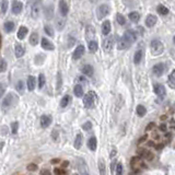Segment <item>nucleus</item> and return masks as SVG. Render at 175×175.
<instances>
[{
  "instance_id": "1",
  "label": "nucleus",
  "mask_w": 175,
  "mask_h": 175,
  "mask_svg": "<svg viewBox=\"0 0 175 175\" xmlns=\"http://www.w3.org/2000/svg\"><path fill=\"white\" fill-rule=\"evenodd\" d=\"M150 50H151L152 55H154V56H159V55H161L162 53H163L164 46H163V44H162L160 40H154L150 43Z\"/></svg>"
},
{
  "instance_id": "2",
  "label": "nucleus",
  "mask_w": 175,
  "mask_h": 175,
  "mask_svg": "<svg viewBox=\"0 0 175 175\" xmlns=\"http://www.w3.org/2000/svg\"><path fill=\"white\" fill-rule=\"evenodd\" d=\"M95 99H96V95H95V93L93 91L88 92V93L84 95V98H83V104H84L85 107L86 108L93 107V106H94Z\"/></svg>"
},
{
  "instance_id": "3",
  "label": "nucleus",
  "mask_w": 175,
  "mask_h": 175,
  "mask_svg": "<svg viewBox=\"0 0 175 175\" xmlns=\"http://www.w3.org/2000/svg\"><path fill=\"white\" fill-rule=\"evenodd\" d=\"M17 101H18L17 96H15L13 93H9V94L3 99V101H2V108H3V109H8V108H10L11 106H13L14 103H15Z\"/></svg>"
},
{
  "instance_id": "4",
  "label": "nucleus",
  "mask_w": 175,
  "mask_h": 175,
  "mask_svg": "<svg viewBox=\"0 0 175 175\" xmlns=\"http://www.w3.org/2000/svg\"><path fill=\"white\" fill-rule=\"evenodd\" d=\"M40 10H42V5H40V0H37V1H35V2L32 5V9H31L32 18L33 19L38 18L40 14Z\"/></svg>"
},
{
  "instance_id": "5",
  "label": "nucleus",
  "mask_w": 175,
  "mask_h": 175,
  "mask_svg": "<svg viewBox=\"0 0 175 175\" xmlns=\"http://www.w3.org/2000/svg\"><path fill=\"white\" fill-rule=\"evenodd\" d=\"M109 12H111V8H109L107 5L100 6L98 11H96V13H98V19H99V20H102V19L105 18Z\"/></svg>"
},
{
  "instance_id": "6",
  "label": "nucleus",
  "mask_w": 175,
  "mask_h": 175,
  "mask_svg": "<svg viewBox=\"0 0 175 175\" xmlns=\"http://www.w3.org/2000/svg\"><path fill=\"white\" fill-rule=\"evenodd\" d=\"M123 37H124V38H126V40H128V42H130V43L132 44L134 42H136V40H137V37H138V35H137V32L134 31V30H128V31L125 32V34L123 35Z\"/></svg>"
},
{
  "instance_id": "7",
  "label": "nucleus",
  "mask_w": 175,
  "mask_h": 175,
  "mask_svg": "<svg viewBox=\"0 0 175 175\" xmlns=\"http://www.w3.org/2000/svg\"><path fill=\"white\" fill-rule=\"evenodd\" d=\"M137 153L139 154V157L144 158V159L148 160V161H152L153 158H154L153 153H151V151L146 150V149H138V150H137Z\"/></svg>"
},
{
  "instance_id": "8",
  "label": "nucleus",
  "mask_w": 175,
  "mask_h": 175,
  "mask_svg": "<svg viewBox=\"0 0 175 175\" xmlns=\"http://www.w3.org/2000/svg\"><path fill=\"white\" fill-rule=\"evenodd\" d=\"M164 70H165L164 63H157V65H154L152 68V72L154 73V76H157V77H161L162 75L164 73Z\"/></svg>"
},
{
  "instance_id": "9",
  "label": "nucleus",
  "mask_w": 175,
  "mask_h": 175,
  "mask_svg": "<svg viewBox=\"0 0 175 175\" xmlns=\"http://www.w3.org/2000/svg\"><path fill=\"white\" fill-rule=\"evenodd\" d=\"M154 92H155V94H157L160 99H163L166 94V91H165L164 85L159 84V83H155V84H154Z\"/></svg>"
},
{
  "instance_id": "10",
  "label": "nucleus",
  "mask_w": 175,
  "mask_h": 175,
  "mask_svg": "<svg viewBox=\"0 0 175 175\" xmlns=\"http://www.w3.org/2000/svg\"><path fill=\"white\" fill-rule=\"evenodd\" d=\"M114 46V38L113 36H108L107 38H105L103 42V50L105 52H109Z\"/></svg>"
},
{
  "instance_id": "11",
  "label": "nucleus",
  "mask_w": 175,
  "mask_h": 175,
  "mask_svg": "<svg viewBox=\"0 0 175 175\" xmlns=\"http://www.w3.org/2000/svg\"><path fill=\"white\" fill-rule=\"evenodd\" d=\"M84 54V46L83 45H79L78 47L76 48V50L73 52V54H72V59H75V60H78V59H80L82 56Z\"/></svg>"
},
{
  "instance_id": "12",
  "label": "nucleus",
  "mask_w": 175,
  "mask_h": 175,
  "mask_svg": "<svg viewBox=\"0 0 175 175\" xmlns=\"http://www.w3.org/2000/svg\"><path fill=\"white\" fill-rule=\"evenodd\" d=\"M23 9V5L21 1H18V0H14L12 2V7H11V10L14 14H19L21 13V11Z\"/></svg>"
},
{
  "instance_id": "13",
  "label": "nucleus",
  "mask_w": 175,
  "mask_h": 175,
  "mask_svg": "<svg viewBox=\"0 0 175 175\" xmlns=\"http://www.w3.org/2000/svg\"><path fill=\"white\" fill-rule=\"evenodd\" d=\"M59 12L63 17H66L69 12V8L65 0H59Z\"/></svg>"
},
{
  "instance_id": "14",
  "label": "nucleus",
  "mask_w": 175,
  "mask_h": 175,
  "mask_svg": "<svg viewBox=\"0 0 175 175\" xmlns=\"http://www.w3.org/2000/svg\"><path fill=\"white\" fill-rule=\"evenodd\" d=\"M130 46H131V43L128 42L126 38H124V37L121 36V38L119 40V42H118V50H128Z\"/></svg>"
},
{
  "instance_id": "15",
  "label": "nucleus",
  "mask_w": 175,
  "mask_h": 175,
  "mask_svg": "<svg viewBox=\"0 0 175 175\" xmlns=\"http://www.w3.org/2000/svg\"><path fill=\"white\" fill-rule=\"evenodd\" d=\"M42 47L46 50H55V46L54 44L50 42V40H47V38H42Z\"/></svg>"
},
{
  "instance_id": "16",
  "label": "nucleus",
  "mask_w": 175,
  "mask_h": 175,
  "mask_svg": "<svg viewBox=\"0 0 175 175\" xmlns=\"http://www.w3.org/2000/svg\"><path fill=\"white\" fill-rule=\"evenodd\" d=\"M52 124V117L48 115H44V116L40 117V125L43 128H46Z\"/></svg>"
},
{
  "instance_id": "17",
  "label": "nucleus",
  "mask_w": 175,
  "mask_h": 175,
  "mask_svg": "<svg viewBox=\"0 0 175 175\" xmlns=\"http://www.w3.org/2000/svg\"><path fill=\"white\" fill-rule=\"evenodd\" d=\"M157 17L155 15H153V14H150V15H148L147 17V19H146V25L148 27H152L154 26V24L157 23Z\"/></svg>"
},
{
  "instance_id": "18",
  "label": "nucleus",
  "mask_w": 175,
  "mask_h": 175,
  "mask_svg": "<svg viewBox=\"0 0 175 175\" xmlns=\"http://www.w3.org/2000/svg\"><path fill=\"white\" fill-rule=\"evenodd\" d=\"M93 72H94V70H93V67H92V66H90V65H84V66H83V68H82V73H83V75H85V76L92 77V76H93Z\"/></svg>"
},
{
  "instance_id": "19",
  "label": "nucleus",
  "mask_w": 175,
  "mask_h": 175,
  "mask_svg": "<svg viewBox=\"0 0 175 175\" xmlns=\"http://www.w3.org/2000/svg\"><path fill=\"white\" fill-rule=\"evenodd\" d=\"M35 84H36L35 77L29 76V78H27V89L30 91H33L35 89Z\"/></svg>"
},
{
  "instance_id": "20",
  "label": "nucleus",
  "mask_w": 175,
  "mask_h": 175,
  "mask_svg": "<svg viewBox=\"0 0 175 175\" xmlns=\"http://www.w3.org/2000/svg\"><path fill=\"white\" fill-rule=\"evenodd\" d=\"M111 30H112L111 22H109V21H105V22L103 23V25H102V33H103V35H108Z\"/></svg>"
},
{
  "instance_id": "21",
  "label": "nucleus",
  "mask_w": 175,
  "mask_h": 175,
  "mask_svg": "<svg viewBox=\"0 0 175 175\" xmlns=\"http://www.w3.org/2000/svg\"><path fill=\"white\" fill-rule=\"evenodd\" d=\"M96 146H98V141H96V138L95 137H91L89 141H88V147L90 149L91 151H95L96 150Z\"/></svg>"
},
{
  "instance_id": "22",
  "label": "nucleus",
  "mask_w": 175,
  "mask_h": 175,
  "mask_svg": "<svg viewBox=\"0 0 175 175\" xmlns=\"http://www.w3.org/2000/svg\"><path fill=\"white\" fill-rule=\"evenodd\" d=\"M27 32H29V30H27V27L25 26H21L20 29H19V31H18V38L19 40H23L25 36H26L27 34Z\"/></svg>"
},
{
  "instance_id": "23",
  "label": "nucleus",
  "mask_w": 175,
  "mask_h": 175,
  "mask_svg": "<svg viewBox=\"0 0 175 175\" xmlns=\"http://www.w3.org/2000/svg\"><path fill=\"white\" fill-rule=\"evenodd\" d=\"M99 171L101 175H106V165H105V162L103 159L99 160Z\"/></svg>"
},
{
  "instance_id": "24",
  "label": "nucleus",
  "mask_w": 175,
  "mask_h": 175,
  "mask_svg": "<svg viewBox=\"0 0 175 175\" xmlns=\"http://www.w3.org/2000/svg\"><path fill=\"white\" fill-rule=\"evenodd\" d=\"M95 35V30H94V27L93 26H88L86 27V38L88 40H92V38L94 37Z\"/></svg>"
},
{
  "instance_id": "25",
  "label": "nucleus",
  "mask_w": 175,
  "mask_h": 175,
  "mask_svg": "<svg viewBox=\"0 0 175 175\" xmlns=\"http://www.w3.org/2000/svg\"><path fill=\"white\" fill-rule=\"evenodd\" d=\"M167 83L170 85L172 89H175V70L171 72V75L169 76V79H167Z\"/></svg>"
},
{
  "instance_id": "26",
  "label": "nucleus",
  "mask_w": 175,
  "mask_h": 175,
  "mask_svg": "<svg viewBox=\"0 0 175 175\" xmlns=\"http://www.w3.org/2000/svg\"><path fill=\"white\" fill-rule=\"evenodd\" d=\"M82 140H83V136L81 134H78L76 137V140H75V148L76 149H80L81 146H82Z\"/></svg>"
},
{
  "instance_id": "27",
  "label": "nucleus",
  "mask_w": 175,
  "mask_h": 175,
  "mask_svg": "<svg viewBox=\"0 0 175 175\" xmlns=\"http://www.w3.org/2000/svg\"><path fill=\"white\" fill-rule=\"evenodd\" d=\"M73 92H75V95L77 98H81L83 95V88L80 84H77L73 89Z\"/></svg>"
},
{
  "instance_id": "28",
  "label": "nucleus",
  "mask_w": 175,
  "mask_h": 175,
  "mask_svg": "<svg viewBox=\"0 0 175 175\" xmlns=\"http://www.w3.org/2000/svg\"><path fill=\"white\" fill-rule=\"evenodd\" d=\"M30 43H31V45L35 46L37 45V43H38V34L37 33H32L31 36H30Z\"/></svg>"
},
{
  "instance_id": "29",
  "label": "nucleus",
  "mask_w": 175,
  "mask_h": 175,
  "mask_svg": "<svg viewBox=\"0 0 175 175\" xmlns=\"http://www.w3.org/2000/svg\"><path fill=\"white\" fill-rule=\"evenodd\" d=\"M141 59H142V50H138L135 53V56H134V61H135V63L138 65V63L141 61Z\"/></svg>"
},
{
  "instance_id": "30",
  "label": "nucleus",
  "mask_w": 175,
  "mask_h": 175,
  "mask_svg": "<svg viewBox=\"0 0 175 175\" xmlns=\"http://www.w3.org/2000/svg\"><path fill=\"white\" fill-rule=\"evenodd\" d=\"M129 19H130V21H131V22L137 23L138 21H139L140 15H139V13H138V12L134 11V12H130V13H129Z\"/></svg>"
},
{
  "instance_id": "31",
  "label": "nucleus",
  "mask_w": 175,
  "mask_h": 175,
  "mask_svg": "<svg viewBox=\"0 0 175 175\" xmlns=\"http://www.w3.org/2000/svg\"><path fill=\"white\" fill-rule=\"evenodd\" d=\"M157 11H158V13H160L161 15H165V14L169 13V9L166 8L165 6H163V5H159V6H158Z\"/></svg>"
},
{
  "instance_id": "32",
  "label": "nucleus",
  "mask_w": 175,
  "mask_h": 175,
  "mask_svg": "<svg viewBox=\"0 0 175 175\" xmlns=\"http://www.w3.org/2000/svg\"><path fill=\"white\" fill-rule=\"evenodd\" d=\"M88 47H89V50H90L91 53H95L96 50H98V43L95 42V40H90L89 42V45H88Z\"/></svg>"
},
{
  "instance_id": "33",
  "label": "nucleus",
  "mask_w": 175,
  "mask_h": 175,
  "mask_svg": "<svg viewBox=\"0 0 175 175\" xmlns=\"http://www.w3.org/2000/svg\"><path fill=\"white\" fill-rule=\"evenodd\" d=\"M5 31L7 33H10V32H12L14 30V23L11 22V21H8V22L5 23Z\"/></svg>"
},
{
  "instance_id": "34",
  "label": "nucleus",
  "mask_w": 175,
  "mask_h": 175,
  "mask_svg": "<svg viewBox=\"0 0 175 175\" xmlns=\"http://www.w3.org/2000/svg\"><path fill=\"white\" fill-rule=\"evenodd\" d=\"M136 112H137V114H138V116L144 117V115H146V113H147V109H146V107L142 106V105H138V106H137V109H136Z\"/></svg>"
},
{
  "instance_id": "35",
  "label": "nucleus",
  "mask_w": 175,
  "mask_h": 175,
  "mask_svg": "<svg viewBox=\"0 0 175 175\" xmlns=\"http://www.w3.org/2000/svg\"><path fill=\"white\" fill-rule=\"evenodd\" d=\"M7 9H8V1H7V0H2V1L0 2V13L5 14Z\"/></svg>"
},
{
  "instance_id": "36",
  "label": "nucleus",
  "mask_w": 175,
  "mask_h": 175,
  "mask_svg": "<svg viewBox=\"0 0 175 175\" xmlns=\"http://www.w3.org/2000/svg\"><path fill=\"white\" fill-rule=\"evenodd\" d=\"M23 55H24V48L21 45L15 46V56L18 58H20V57H22Z\"/></svg>"
},
{
  "instance_id": "37",
  "label": "nucleus",
  "mask_w": 175,
  "mask_h": 175,
  "mask_svg": "<svg viewBox=\"0 0 175 175\" xmlns=\"http://www.w3.org/2000/svg\"><path fill=\"white\" fill-rule=\"evenodd\" d=\"M45 14H46V18H47V19H52V18H53V15H54V9H53V7H52V6H48V7H46Z\"/></svg>"
},
{
  "instance_id": "38",
  "label": "nucleus",
  "mask_w": 175,
  "mask_h": 175,
  "mask_svg": "<svg viewBox=\"0 0 175 175\" xmlns=\"http://www.w3.org/2000/svg\"><path fill=\"white\" fill-rule=\"evenodd\" d=\"M116 21L118 22V24L121 25H125L126 24V19L124 15H121V13H117L116 14Z\"/></svg>"
},
{
  "instance_id": "39",
  "label": "nucleus",
  "mask_w": 175,
  "mask_h": 175,
  "mask_svg": "<svg viewBox=\"0 0 175 175\" xmlns=\"http://www.w3.org/2000/svg\"><path fill=\"white\" fill-rule=\"evenodd\" d=\"M69 102H70V96L69 95H65L63 98V100H61V102H60V106L61 107H66L68 104H69Z\"/></svg>"
},
{
  "instance_id": "40",
  "label": "nucleus",
  "mask_w": 175,
  "mask_h": 175,
  "mask_svg": "<svg viewBox=\"0 0 175 175\" xmlns=\"http://www.w3.org/2000/svg\"><path fill=\"white\" fill-rule=\"evenodd\" d=\"M45 82H46L45 76L42 73V75H40V77H38V88L42 89V88L44 86V84H45Z\"/></svg>"
},
{
  "instance_id": "41",
  "label": "nucleus",
  "mask_w": 175,
  "mask_h": 175,
  "mask_svg": "<svg viewBox=\"0 0 175 175\" xmlns=\"http://www.w3.org/2000/svg\"><path fill=\"white\" fill-rule=\"evenodd\" d=\"M7 70V61L5 59H1L0 60V72H3Z\"/></svg>"
},
{
  "instance_id": "42",
  "label": "nucleus",
  "mask_w": 175,
  "mask_h": 175,
  "mask_svg": "<svg viewBox=\"0 0 175 175\" xmlns=\"http://www.w3.org/2000/svg\"><path fill=\"white\" fill-rule=\"evenodd\" d=\"M17 90L20 93H23V90H24V82L23 81H19L18 83H17Z\"/></svg>"
},
{
  "instance_id": "43",
  "label": "nucleus",
  "mask_w": 175,
  "mask_h": 175,
  "mask_svg": "<svg viewBox=\"0 0 175 175\" xmlns=\"http://www.w3.org/2000/svg\"><path fill=\"white\" fill-rule=\"evenodd\" d=\"M44 30H45L46 34H47L48 36H54V31H53V29H52L50 25H45Z\"/></svg>"
},
{
  "instance_id": "44",
  "label": "nucleus",
  "mask_w": 175,
  "mask_h": 175,
  "mask_svg": "<svg viewBox=\"0 0 175 175\" xmlns=\"http://www.w3.org/2000/svg\"><path fill=\"white\" fill-rule=\"evenodd\" d=\"M27 171H30V172H35L37 171V165H36L35 163H31V164H29L27 165Z\"/></svg>"
},
{
  "instance_id": "45",
  "label": "nucleus",
  "mask_w": 175,
  "mask_h": 175,
  "mask_svg": "<svg viewBox=\"0 0 175 175\" xmlns=\"http://www.w3.org/2000/svg\"><path fill=\"white\" fill-rule=\"evenodd\" d=\"M63 26H65V21L61 20V19H58V20H57V29L60 31V30L63 29Z\"/></svg>"
},
{
  "instance_id": "46",
  "label": "nucleus",
  "mask_w": 175,
  "mask_h": 175,
  "mask_svg": "<svg viewBox=\"0 0 175 175\" xmlns=\"http://www.w3.org/2000/svg\"><path fill=\"white\" fill-rule=\"evenodd\" d=\"M116 175H123V165H121V163H118L116 165Z\"/></svg>"
},
{
  "instance_id": "47",
  "label": "nucleus",
  "mask_w": 175,
  "mask_h": 175,
  "mask_svg": "<svg viewBox=\"0 0 175 175\" xmlns=\"http://www.w3.org/2000/svg\"><path fill=\"white\" fill-rule=\"evenodd\" d=\"M54 173L56 175H63L65 174V171H63V169H59V167H55V170H54Z\"/></svg>"
},
{
  "instance_id": "48",
  "label": "nucleus",
  "mask_w": 175,
  "mask_h": 175,
  "mask_svg": "<svg viewBox=\"0 0 175 175\" xmlns=\"http://www.w3.org/2000/svg\"><path fill=\"white\" fill-rule=\"evenodd\" d=\"M82 128H83L84 130H90L91 128H92V124H91L90 121H86L84 125L82 126Z\"/></svg>"
},
{
  "instance_id": "49",
  "label": "nucleus",
  "mask_w": 175,
  "mask_h": 175,
  "mask_svg": "<svg viewBox=\"0 0 175 175\" xmlns=\"http://www.w3.org/2000/svg\"><path fill=\"white\" fill-rule=\"evenodd\" d=\"M17 129H18V123H13V124H12V132L15 134V132H17Z\"/></svg>"
},
{
  "instance_id": "50",
  "label": "nucleus",
  "mask_w": 175,
  "mask_h": 175,
  "mask_svg": "<svg viewBox=\"0 0 175 175\" xmlns=\"http://www.w3.org/2000/svg\"><path fill=\"white\" fill-rule=\"evenodd\" d=\"M5 90H6V88H5V85L3 84H0V96L5 93Z\"/></svg>"
},
{
  "instance_id": "51",
  "label": "nucleus",
  "mask_w": 175,
  "mask_h": 175,
  "mask_svg": "<svg viewBox=\"0 0 175 175\" xmlns=\"http://www.w3.org/2000/svg\"><path fill=\"white\" fill-rule=\"evenodd\" d=\"M81 171V170H80ZM81 175H89V173H88V171H86V169H85V165L83 166V170L81 171Z\"/></svg>"
},
{
  "instance_id": "52",
  "label": "nucleus",
  "mask_w": 175,
  "mask_h": 175,
  "mask_svg": "<svg viewBox=\"0 0 175 175\" xmlns=\"http://www.w3.org/2000/svg\"><path fill=\"white\" fill-rule=\"evenodd\" d=\"M60 84H61V77H60V73H58V89L60 88Z\"/></svg>"
},
{
  "instance_id": "53",
  "label": "nucleus",
  "mask_w": 175,
  "mask_h": 175,
  "mask_svg": "<svg viewBox=\"0 0 175 175\" xmlns=\"http://www.w3.org/2000/svg\"><path fill=\"white\" fill-rule=\"evenodd\" d=\"M59 161H60L59 159H54V160L50 161V163H52V164H57V163H59Z\"/></svg>"
},
{
  "instance_id": "54",
  "label": "nucleus",
  "mask_w": 175,
  "mask_h": 175,
  "mask_svg": "<svg viewBox=\"0 0 175 175\" xmlns=\"http://www.w3.org/2000/svg\"><path fill=\"white\" fill-rule=\"evenodd\" d=\"M153 127H154V124H153V123H151V124H149V126H148V127H147V130L152 129Z\"/></svg>"
},
{
  "instance_id": "55",
  "label": "nucleus",
  "mask_w": 175,
  "mask_h": 175,
  "mask_svg": "<svg viewBox=\"0 0 175 175\" xmlns=\"http://www.w3.org/2000/svg\"><path fill=\"white\" fill-rule=\"evenodd\" d=\"M147 139V135H144V137H142V138H140L139 139V144H141V142H144V140Z\"/></svg>"
},
{
  "instance_id": "56",
  "label": "nucleus",
  "mask_w": 175,
  "mask_h": 175,
  "mask_svg": "<svg viewBox=\"0 0 175 175\" xmlns=\"http://www.w3.org/2000/svg\"><path fill=\"white\" fill-rule=\"evenodd\" d=\"M68 166V161H65L63 163V164H61V167H63V169H65V167H67Z\"/></svg>"
},
{
  "instance_id": "57",
  "label": "nucleus",
  "mask_w": 175,
  "mask_h": 175,
  "mask_svg": "<svg viewBox=\"0 0 175 175\" xmlns=\"http://www.w3.org/2000/svg\"><path fill=\"white\" fill-rule=\"evenodd\" d=\"M42 175H50V172L48 171H42V173H40Z\"/></svg>"
},
{
  "instance_id": "58",
  "label": "nucleus",
  "mask_w": 175,
  "mask_h": 175,
  "mask_svg": "<svg viewBox=\"0 0 175 175\" xmlns=\"http://www.w3.org/2000/svg\"><path fill=\"white\" fill-rule=\"evenodd\" d=\"M161 130H165V125H162L161 126Z\"/></svg>"
},
{
  "instance_id": "59",
  "label": "nucleus",
  "mask_w": 175,
  "mask_h": 175,
  "mask_svg": "<svg viewBox=\"0 0 175 175\" xmlns=\"http://www.w3.org/2000/svg\"><path fill=\"white\" fill-rule=\"evenodd\" d=\"M89 1H91V2H96V0H89Z\"/></svg>"
},
{
  "instance_id": "60",
  "label": "nucleus",
  "mask_w": 175,
  "mask_h": 175,
  "mask_svg": "<svg viewBox=\"0 0 175 175\" xmlns=\"http://www.w3.org/2000/svg\"><path fill=\"white\" fill-rule=\"evenodd\" d=\"M0 46H1V37H0Z\"/></svg>"
},
{
  "instance_id": "61",
  "label": "nucleus",
  "mask_w": 175,
  "mask_h": 175,
  "mask_svg": "<svg viewBox=\"0 0 175 175\" xmlns=\"http://www.w3.org/2000/svg\"><path fill=\"white\" fill-rule=\"evenodd\" d=\"M173 40H174V44H175V36H174V38H173Z\"/></svg>"
}]
</instances>
